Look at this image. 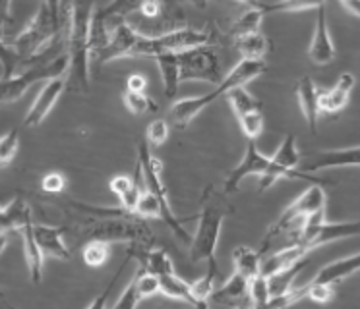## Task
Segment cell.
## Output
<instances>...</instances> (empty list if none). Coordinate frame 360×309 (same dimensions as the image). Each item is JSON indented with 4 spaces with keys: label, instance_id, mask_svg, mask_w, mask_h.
Here are the masks:
<instances>
[{
    "label": "cell",
    "instance_id": "cell-1",
    "mask_svg": "<svg viewBox=\"0 0 360 309\" xmlns=\"http://www.w3.org/2000/svg\"><path fill=\"white\" fill-rule=\"evenodd\" d=\"M210 43H212V33L204 29H192V27L180 29L179 27V29L165 31L161 35L149 37V35H141L140 31H136V27L128 22H120L112 29L109 43L91 56L95 62L105 64V62L130 58V56H159L165 53H179V51L210 45Z\"/></svg>",
    "mask_w": 360,
    "mask_h": 309
},
{
    "label": "cell",
    "instance_id": "cell-2",
    "mask_svg": "<svg viewBox=\"0 0 360 309\" xmlns=\"http://www.w3.org/2000/svg\"><path fill=\"white\" fill-rule=\"evenodd\" d=\"M155 60L163 77L167 99H174L184 81H205L217 85L223 79L219 54L210 45L159 54Z\"/></svg>",
    "mask_w": 360,
    "mask_h": 309
},
{
    "label": "cell",
    "instance_id": "cell-3",
    "mask_svg": "<svg viewBox=\"0 0 360 309\" xmlns=\"http://www.w3.org/2000/svg\"><path fill=\"white\" fill-rule=\"evenodd\" d=\"M95 0H74L72 23L68 35V72L66 87L76 93L89 91V31L94 18Z\"/></svg>",
    "mask_w": 360,
    "mask_h": 309
},
{
    "label": "cell",
    "instance_id": "cell-4",
    "mask_svg": "<svg viewBox=\"0 0 360 309\" xmlns=\"http://www.w3.org/2000/svg\"><path fill=\"white\" fill-rule=\"evenodd\" d=\"M266 72V62L264 58H243L236 64L235 68L229 72L227 76H223L219 84L215 85V89L200 97H190V99L176 100L171 108V116L176 128H186L194 118H196L204 108H207L212 103L225 97L231 89L235 87H246L252 79H256Z\"/></svg>",
    "mask_w": 360,
    "mask_h": 309
},
{
    "label": "cell",
    "instance_id": "cell-5",
    "mask_svg": "<svg viewBox=\"0 0 360 309\" xmlns=\"http://www.w3.org/2000/svg\"><path fill=\"white\" fill-rule=\"evenodd\" d=\"M229 207L219 195H212L204 203V209L198 216L196 234L190 242V259L192 263L207 261L210 269L217 270V246H219L221 228L225 223Z\"/></svg>",
    "mask_w": 360,
    "mask_h": 309
},
{
    "label": "cell",
    "instance_id": "cell-6",
    "mask_svg": "<svg viewBox=\"0 0 360 309\" xmlns=\"http://www.w3.org/2000/svg\"><path fill=\"white\" fill-rule=\"evenodd\" d=\"M130 215L118 216H87L84 226L79 232H84L87 239H101V242H128V244H138V246H151L153 244V232L149 226L140 223L138 218Z\"/></svg>",
    "mask_w": 360,
    "mask_h": 309
},
{
    "label": "cell",
    "instance_id": "cell-7",
    "mask_svg": "<svg viewBox=\"0 0 360 309\" xmlns=\"http://www.w3.org/2000/svg\"><path fill=\"white\" fill-rule=\"evenodd\" d=\"M320 209H326V192L321 184L310 185L304 193H300L297 199L290 203L289 207L283 211L279 218L275 221L269 230H267L266 238L262 242V249L259 254H264L267 249V246L277 239L279 236H289V244L295 239L298 232L302 230V226L308 221V216L320 211Z\"/></svg>",
    "mask_w": 360,
    "mask_h": 309
},
{
    "label": "cell",
    "instance_id": "cell-8",
    "mask_svg": "<svg viewBox=\"0 0 360 309\" xmlns=\"http://www.w3.org/2000/svg\"><path fill=\"white\" fill-rule=\"evenodd\" d=\"M56 35H66L60 27V18H56L47 4H41L39 10L35 12L32 22L25 25L24 29L18 33V37L12 41V46L16 48V53L22 56L24 64L27 60L35 58L41 51H45Z\"/></svg>",
    "mask_w": 360,
    "mask_h": 309
},
{
    "label": "cell",
    "instance_id": "cell-9",
    "mask_svg": "<svg viewBox=\"0 0 360 309\" xmlns=\"http://www.w3.org/2000/svg\"><path fill=\"white\" fill-rule=\"evenodd\" d=\"M138 170H140V176L143 178L146 190L153 193L157 199H159V203H161V209H163L161 218L171 226V230L176 234V238L182 239L184 244H190V242H192V236L182 228L180 218L174 215V211H172L171 207V201H169L167 188L163 185V178H161L163 162L149 153L148 141H143V143H140V147H138Z\"/></svg>",
    "mask_w": 360,
    "mask_h": 309
},
{
    "label": "cell",
    "instance_id": "cell-10",
    "mask_svg": "<svg viewBox=\"0 0 360 309\" xmlns=\"http://www.w3.org/2000/svg\"><path fill=\"white\" fill-rule=\"evenodd\" d=\"M360 236V221L352 223H328L326 221V209H320L308 216V221L298 232L290 244L302 246L306 251L316 249V247L326 246L329 242L345 238H356Z\"/></svg>",
    "mask_w": 360,
    "mask_h": 309
},
{
    "label": "cell",
    "instance_id": "cell-11",
    "mask_svg": "<svg viewBox=\"0 0 360 309\" xmlns=\"http://www.w3.org/2000/svg\"><path fill=\"white\" fill-rule=\"evenodd\" d=\"M143 2L146 0H110L109 4L95 8L94 18H91V31H89L91 54L107 45L117 23L126 22L128 15L140 12Z\"/></svg>",
    "mask_w": 360,
    "mask_h": 309
},
{
    "label": "cell",
    "instance_id": "cell-12",
    "mask_svg": "<svg viewBox=\"0 0 360 309\" xmlns=\"http://www.w3.org/2000/svg\"><path fill=\"white\" fill-rule=\"evenodd\" d=\"M271 164V157H267L259 151L254 139L248 141V147H246V153H244L243 161L236 164V169L225 178V193H233L238 190V185L243 182L244 178L248 176H262Z\"/></svg>",
    "mask_w": 360,
    "mask_h": 309
},
{
    "label": "cell",
    "instance_id": "cell-13",
    "mask_svg": "<svg viewBox=\"0 0 360 309\" xmlns=\"http://www.w3.org/2000/svg\"><path fill=\"white\" fill-rule=\"evenodd\" d=\"M66 89V76L60 77H53V79H49L45 81V85L41 87V91L37 93V97L33 100L32 108L27 110V114L24 118L25 126H39L49 114H51V110L55 108L56 100L60 99V95Z\"/></svg>",
    "mask_w": 360,
    "mask_h": 309
},
{
    "label": "cell",
    "instance_id": "cell-14",
    "mask_svg": "<svg viewBox=\"0 0 360 309\" xmlns=\"http://www.w3.org/2000/svg\"><path fill=\"white\" fill-rule=\"evenodd\" d=\"M302 172H318L328 169H349V166H360V145L345 147V149H331V151H320L312 159L300 162Z\"/></svg>",
    "mask_w": 360,
    "mask_h": 309
},
{
    "label": "cell",
    "instance_id": "cell-15",
    "mask_svg": "<svg viewBox=\"0 0 360 309\" xmlns=\"http://www.w3.org/2000/svg\"><path fill=\"white\" fill-rule=\"evenodd\" d=\"M308 58L316 66H328L329 62H333V58H335V45H333V39H331V33H329L326 6L318 8L312 41H310V46H308Z\"/></svg>",
    "mask_w": 360,
    "mask_h": 309
},
{
    "label": "cell",
    "instance_id": "cell-16",
    "mask_svg": "<svg viewBox=\"0 0 360 309\" xmlns=\"http://www.w3.org/2000/svg\"><path fill=\"white\" fill-rule=\"evenodd\" d=\"M248 288H250V280L235 270L225 284L217 290H213L212 296H210V303H215V305H252Z\"/></svg>",
    "mask_w": 360,
    "mask_h": 309
},
{
    "label": "cell",
    "instance_id": "cell-17",
    "mask_svg": "<svg viewBox=\"0 0 360 309\" xmlns=\"http://www.w3.org/2000/svg\"><path fill=\"white\" fill-rule=\"evenodd\" d=\"M33 234L43 254L51 255L60 261H68L72 257L70 247L64 242V228L60 226H49V224H33Z\"/></svg>",
    "mask_w": 360,
    "mask_h": 309
},
{
    "label": "cell",
    "instance_id": "cell-18",
    "mask_svg": "<svg viewBox=\"0 0 360 309\" xmlns=\"http://www.w3.org/2000/svg\"><path fill=\"white\" fill-rule=\"evenodd\" d=\"M320 89L316 87L312 77H300L297 84V97L298 105H300V110H302V116L308 122V128L312 133L318 131V120H320Z\"/></svg>",
    "mask_w": 360,
    "mask_h": 309
},
{
    "label": "cell",
    "instance_id": "cell-19",
    "mask_svg": "<svg viewBox=\"0 0 360 309\" xmlns=\"http://www.w3.org/2000/svg\"><path fill=\"white\" fill-rule=\"evenodd\" d=\"M128 257H134L141 263V269L153 272L157 277L161 275H169V272H176L174 265H172L171 257L165 254L163 249L151 246H138L132 244V247L128 249Z\"/></svg>",
    "mask_w": 360,
    "mask_h": 309
},
{
    "label": "cell",
    "instance_id": "cell-20",
    "mask_svg": "<svg viewBox=\"0 0 360 309\" xmlns=\"http://www.w3.org/2000/svg\"><path fill=\"white\" fill-rule=\"evenodd\" d=\"M354 87V76L345 72L339 76L337 84L329 89V91L320 93V110L321 112H328V114H333V112H339L343 110L347 105H349V99H351V91Z\"/></svg>",
    "mask_w": 360,
    "mask_h": 309
},
{
    "label": "cell",
    "instance_id": "cell-21",
    "mask_svg": "<svg viewBox=\"0 0 360 309\" xmlns=\"http://www.w3.org/2000/svg\"><path fill=\"white\" fill-rule=\"evenodd\" d=\"M20 234H22V242H24V257L27 270H30V277H32L33 284H39L43 280V257H45V254H43V249L35 239L33 223L25 224L24 228L20 230Z\"/></svg>",
    "mask_w": 360,
    "mask_h": 309
},
{
    "label": "cell",
    "instance_id": "cell-22",
    "mask_svg": "<svg viewBox=\"0 0 360 309\" xmlns=\"http://www.w3.org/2000/svg\"><path fill=\"white\" fill-rule=\"evenodd\" d=\"M359 270H360V254H354L326 265V267H323V269L314 277V280H318V282H329V284H339L341 280H345L347 277H351V275H354V272H359Z\"/></svg>",
    "mask_w": 360,
    "mask_h": 309
},
{
    "label": "cell",
    "instance_id": "cell-23",
    "mask_svg": "<svg viewBox=\"0 0 360 309\" xmlns=\"http://www.w3.org/2000/svg\"><path fill=\"white\" fill-rule=\"evenodd\" d=\"M33 223L32 221V207L30 203L22 197L12 199L0 213V228L6 232H20L25 224Z\"/></svg>",
    "mask_w": 360,
    "mask_h": 309
},
{
    "label": "cell",
    "instance_id": "cell-24",
    "mask_svg": "<svg viewBox=\"0 0 360 309\" xmlns=\"http://www.w3.org/2000/svg\"><path fill=\"white\" fill-rule=\"evenodd\" d=\"M306 267H308V257L304 255L302 259H298V261H295L292 265H289V267H285V269L277 270L274 275H269V277H267V286H269L271 298L289 292L290 288H292V284H295L297 277L306 269ZM271 298H269V300H271Z\"/></svg>",
    "mask_w": 360,
    "mask_h": 309
},
{
    "label": "cell",
    "instance_id": "cell-25",
    "mask_svg": "<svg viewBox=\"0 0 360 309\" xmlns=\"http://www.w3.org/2000/svg\"><path fill=\"white\" fill-rule=\"evenodd\" d=\"M306 254H308V251H306L302 246H298V244H289V246L281 247L279 251H275V254L269 255L266 261H262V275L269 277V275H274L277 270H281L285 269V267L292 265V263L298 261V259H302Z\"/></svg>",
    "mask_w": 360,
    "mask_h": 309
},
{
    "label": "cell",
    "instance_id": "cell-26",
    "mask_svg": "<svg viewBox=\"0 0 360 309\" xmlns=\"http://www.w3.org/2000/svg\"><path fill=\"white\" fill-rule=\"evenodd\" d=\"M159 284H161V294L172 300L186 301L190 305H196L198 301L192 292V284L186 282L184 278H180L176 272H169V275H161L159 277Z\"/></svg>",
    "mask_w": 360,
    "mask_h": 309
},
{
    "label": "cell",
    "instance_id": "cell-27",
    "mask_svg": "<svg viewBox=\"0 0 360 309\" xmlns=\"http://www.w3.org/2000/svg\"><path fill=\"white\" fill-rule=\"evenodd\" d=\"M233 263H235L236 272H240L248 280L262 275V254L256 251V249H252V247H235V251H233Z\"/></svg>",
    "mask_w": 360,
    "mask_h": 309
},
{
    "label": "cell",
    "instance_id": "cell-28",
    "mask_svg": "<svg viewBox=\"0 0 360 309\" xmlns=\"http://www.w3.org/2000/svg\"><path fill=\"white\" fill-rule=\"evenodd\" d=\"M271 161H274V164H277V166H283V169L287 170H297L298 166H300L302 154L298 151L297 138H295L292 133L283 138L281 145L275 151V154L271 157Z\"/></svg>",
    "mask_w": 360,
    "mask_h": 309
},
{
    "label": "cell",
    "instance_id": "cell-29",
    "mask_svg": "<svg viewBox=\"0 0 360 309\" xmlns=\"http://www.w3.org/2000/svg\"><path fill=\"white\" fill-rule=\"evenodd\" d=\"M264 14H289V12H306L326 6V0H277L274 4H259Z\"/></svg>",
    "mask_w": 360,
    "mask_h": 309
},
{
    "label": "cell",
    "instance_id": "cell-30",
    "mask_svg": "<svg viewBox=\"0 0 360 309\" xmlns=\"http://www.w3.org/2000/svg\"><path fill=\"white\" fill-rule=\"evenodd\" d=\"M235 46L238 53L243 54V58H264L267 53V39L256 31L250 35L235 39Z\"/></svg>",
    "mask_w": 360,
    "mask_h": 309
},
{
    "label": "cell",
    "instance_id": "cell-31",
    "mask_svg": "<svg viewBox=\"0 0 360 309\" xmlns=\"http://www.w3.org/2000/svg\"><path fill=\"white\" fill-rule=\"evenodd\" d=\"M264 10L262 6L250 8L248 12H244L243 15H238L233 25H231V35L233 37H243V35H250V33H256L259 31V25H262V20H264Z\"/></svg>",
    "mask_w": 360,
    "mask_h": 309
},
{
    "label": "cell",
    "instance_id": "cell-32",
    "mask_svg": "<svg viewBox=\"0 0 360 309\" xmlns=\"http://www.w3.org/2000/svg\"><path fill=\"white\" fill-rule=\"evenodd\" d=\"M225 97H227L229 105L235 110L236 116H243L246 112H250V110H258L259 108V103L246 91V87H235Z\"/></svg>",
    "mask_w": 360,
    "mask_h": 309
},
{
    "label": "cell",
    "instance_id": "cell-33",
    "mask_svg": "<svg viewBox=\"0 0 360 309\" xmlns=\"http://www.w3.org/2000/svg\"><path fill=\"white\" fill-rule=\"evenodd\" d=\"M20 64H24L22 56L16 53V48L6 43L4 37L0 35V66H2V76L12 77L20 70Z\"/></svg>",
    "mask_w": 360,
    "mask_h": 309
},
{
    "label": "cell",
    "instance_id": "cell-34",
    "mask_svg": "<svg viewBox=\"0 0 360 309\" xmlns=\"http://www.w3.org/2000/svg\"><path fill=\"white\" fill-rule=\"evenodd\" d=\"M84 261L89 267H101L109 259V244L101 239H87V244L82 249Z\"/></svg>",
    "mask_w": 360,
    "mask_h": 309
},
{
    "label": "cell",
    "instance_id": "cell-35",
    "mask_svg": "<svg viewBox=\"0 0 360 309\" xmlns=\"http://www.w3.org/2000/svg\"><path fill=\"white\" fill-rule=\"evenodd\" d=\"M18 149H20V131L16 128L0 136V169L8 166L14 161Z\"/></svg>",
    "mask_w": 360,
    "mask_h": 309
},
{
    "label": "cell",
    "instance_id": "cell-36",
    "mask_svg": "<svg viewBox=\"0 0 360 309\" xmlns=\"http://www.w3.org/2000/svg\"><path fill=\"white\" fill-rule=\"evenodd\" d=\"M122 100H124V107L128 108V112L134 116H141L149 112V110H157L155 105L149 100V97L146 93L140 91H128L126 89L124 95H122Z\"/></svg>",
    "mask_w": 360,
    "mask_h": 309
},
{
    "label": "cell",
    "instance_id": "cell-37",
    "mask_svg": "<svg viewBox=\"0 0 360 309\" xmlns=\"http://www.w3.org/2000/svg\"><path fill=\"white\" fill-rule=\"evenodd\" d=\"M134 215L140 216V218H161L163 209H161V203H159V199H157L153 193L148 192V190H143L140 201H138V205H136Z\"/></svg>",
    "mask_w": 360,
    "mask_h": 309
},
{
    "label": "cell",
    "instance_id": "cell-38",
    "mask_svg": "<svg viewBox=\"0 0 360 309\" xmlns=\"http://www.w3.org/2000/svg\"><path fill=\"white\" fill-rule=\"evenodd\" d=\"M248 296H250V303L256 308H267L269 303V286H267L266 275H258L250 280V288H248Z\"/></svg>",
    "mask_w": 360,
    "mask_h": 309
},
{
    "label": "cell",
    "instance_id": "cell-39",
    "mask_svg": "<svg viewBox=\"0 0 360 309\" xmlns=\"http://www.w3.org/2000/svg\"><path fill=\"white\" fill-rule=\"evenodd\" d=\"M215 269L207 270V275L198 278L196 282H192V292L198 301V308H207L210 305V296L213 292V278H215Z\"/></svg>",
    "mask_w": 360,
    "mask_h": 309
},
{
    "label": "cell",
    "instance_id": "cell-40",
    "mask_svg": "<svg viewBox=\"0 0 360 309\" xmlns=\"http://www.w3.org/2000/svg\"><path fill=\"white\" fill-rule=\"evenodd\" d=\"M240 120V130L248 139H258L262 130H264V114L258 110H250L246 114L238 116Z\"/></svg>",
    "mask_w": 360,
    "mask_h": 309
},
{
    "label": "cell",
    "instance_id": "cell-41",
    "mask_svg": "<svg viewBox=\"0 0 360 309\" xmlns=\"http://www.w3.org/2000/svg\"><path fill=\"white\" fill-rule=\"evenodd\" d=\"M136 284H138V292L146 300V298H151V296H157L161 294V284H159V277L153 275V272H148V270L141 269L138 275H136Z\"/></svg>",
    "mask_w": 360,
    "mask_h": 309
},
{
    "label": "cell",
    "instance_id": "cell-42",
    "mask_svg": "<svg viewBox=\"0 0 360 309\" xmlns=\"http://www.w3.org/2000/svg\"><path fill=\"white\" fill-rule=\"evenodd\" d=\"M306 296L310 300L318 301V303H328L331 298L335 296V284H329V282H318V280H310L306 284Z\"/></svg>",
    "mask_w": 360,
    "mask_h": 309
},
{
    "label": "cell",
    "instance_id": "cell-43",
    "mask_svg": "<svg viewBox=\"0 0 360 309\" xmlns=\"http://www.w3.org/2000/svg\"><path fill=\"white\" fill-rule=\"evenodd\" d=\"M169 138V124L163 118H157L148 126V143L153 147L163 145Z\"/></svg>",
    "mask_w": 360,
    "mask_h": 309
},
{
    "label": "cell",
    "instance_id": "cell-44",
    "mask_svg": "<svg viewBox=\"0 0 360 309\" xmlns=\"http://www.w3.org/2000/svg\"><path fill=\"white\" fill-rule=\"evenodd\" d=\"M141 300H143V298H141L140 292H138V284H136V278H134L132 282H130V284L124 288L122 296H120V298H118V300L112 303V308L134 309Z\"/></svg>",
    "mask_w": 360,
    "mask_h": 309
},
{
    "label": "cell",
    "instance_id": "cell-45",
    "mask_svg": "<svg viewBox=\"0 0 360 309\" xmlns=\"http://www.w3.org/2000/svg\"><path fill=\"white\" fill-rule=\"evenodd\" d=\"M66 188V176L58 170L47 172L45 176L41 178V190L47 193H60Z\"/></svg>",
    "mask_w": 360,
    "mask_h": 309
},
{
    "label": "cell",
    "instance_id": "cell-46",
    "mask_svg": "<svg viewBox=\"0 0 360 309\" xmlns=\"http://www.w3.org/2000/svg\"><path fill=\"white\" fill-rule=\"evenodd\" d=\"M143 190H146V188H141V184L138 182V178H136L132 188L118 197V199H120V207L124 209V211H128V213H134V211H136V205H138V201H140L141 197V193H143Z\"/></svg>",
    "mask_w": 360,
    "mask_h": 309
},
{
    "label": "cell",
    "instance_id": "cell-47",
    "mask_svg": "<svg viewBox=\"0 0 360 309\" xmlns=\"http://www.w3.org/2000/svg\"><path fill=\"white\" fill-rule=\"evenodd\" d=\"M163 0H146L140 8L141 18H148V20H159L163 15Z\"/></svg>",
    "mask_w": 360,
    "mask_h": 309
},
{
    "label": "cell",
    "instance_id": "cell-48",
    "mask_svg": "<svg viewBox=\"0 0 360 309\" xmlns=\"http://www.w3.org/2000/svg\"><path fill=\"white\" fill-rule=\"evenodd\" d=\"M132 185H134V180L130 176H126V174H118V176L110 178V182H109L110 192L115 193V195H118V197H120L124 192H128Z\"/></svg>",
    "mask_w": 360,
    "mask_h": 309
},
{
    "label": "cell",
    "instance_id": "cell-49",
    "mask_svg": "<svg viewBox=\"0 0 360 309\" xmlns=\"http://www.w3.org/2000/svg\"><path fill=\"white\" fill-rule=\"evenodd\" d=\"M10 12H12V0H0V35L4 37V31L10 22Z\"/></svg>",
    "mask_w": 360,
    "mask_h": 309
},
{
    "label": "cell",
    "instance_id": "cell-50",
    "mask_svg": "<svg viewBox=\"0 0 360 309\" xmlns=\"http://www.w3.org/2000/svg\"><path fill=\"white\" fill-rule=\"evenodd\" d=\"M146 87H148V79L141 76V74H132V76H128V81H126V89H128V91L146 93Z\"/></svg>",
    "mask_w": 360,
    "mask_h": 309
},
{
    "label": "cell",
    "instance_id": "cell-51",
    "mask_svg": "<svg viewBox=\"0 0 360 309\" xmlns=\"http://www.w3.org/2000/svg\"><path fill=\"white\" fill-rule=\"evenodd\" d=\"M349 14L360 18V0H339Z\"/></svg>",
    "mask_w": 360,
    "mask_h": 309
},
{
    "label": "cell",
    "instance_id": "cell-52",
    "mask_svg": "<svg viewBox=\"0 0 360 309\" xmlns=\"http://www.w3.org/2000/svg\"><path fill=\"white\" fill-rule=\"evenodd\" d=\"M43 4H47L49 10L56 15V18H60V10H63V0H43Z\"/></svg>",
    "mask_w": 360,
    "mask_h": 309
},
{
    "label": "cell",
    "instance_id": "cell-53",
    "mask_svg": "<svg viewBox=\"0 0 360 309\" xmlns=\"http://www.w3.org/2000/svg\"><path fill=\"white\" fill-rule=\"evenodd\" d=\"M6 244H8V234H6V230H2V228H0V254L4 251Z\"/></svg>",
    "mask_w": 360,
    "mask_h": 309
},
{
    "label": "cell",
    "instance_id": "cell-54",
    "mask_svg": "<svg viewBox=\"0 0 360 309\" xmlns=\"http://www.w3.org/2000/svg\"><path fill=\"white\" fill-rule=\"evenodd\" d=\"M188 2H192V4H196V6L200 8L207 6V0H188Z\"/></svg>",
    "mask_w": 360,
    "mask_h": 309
},
{
    "label": "cell",
    "instance_id": "cell-55",
    "mask_svg": "<svg viewBox=\"0 0 360 309\" xmlns=\"http://www.w3.org/2000/svg\"><path fill=\"white\" fill-rule=\"evenodd\" d=\"M163 6L174 8V6H176V0H163Z\"/></svg>",
    "mask_w": 360,
    "mask_h": 309
},
{
    "label": "cell",
    "instance_id": "cell-56",
    "mask_svg": "<svg viewBox=\"0 0 360 309\" xmlns=\"http://www.w3.org/2000/svg\"><path fill=\"white\" fill-rule=\"evenodd\" d=\"M238 2H252V0H238Z\"/></svg>",
    "mask_w": 360,
    "mask_h": 309
},
{
    "label": "cell",
    "instance_id": "cell-57",
    "mask_svg": "<svg viewBox=\"0 0 360 309\" xmlns=\"http://www.w3.org/2000/svg\"><path fill=\"white\" fill-rule=\"evenodd\" d=\"M2 209H4V207H2V205H0V213H2Z\"/></svg>",
    "mask_w": 360,
    "mask_h": 309
}]
</instances>
